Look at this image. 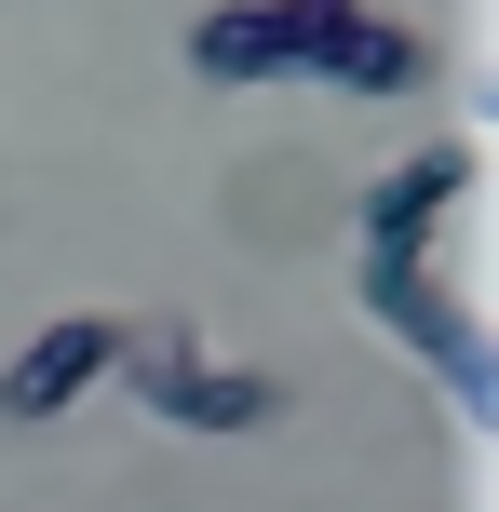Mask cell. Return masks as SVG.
<instances>
[{
    "mask_svg": "<svg viewBox=\"0 0 499 512\" xmlns=\"http://www.w3.org/2000/svg\"><path fill=\"white\" fill-rule=\"evenodd\" d=\"M108 378H122L135 405L162 418V432H270V418H284V378H257V364H216L189 324L122 337V364H108Z\"/></svg>",
    "mask_w": 499,
    "mask_h": 512,
    "instance_id": "3",
    "label": "cell"
},
{
    "mask_svg": "<svg viewBox=\"0 0 499 512\" xmlns=\"http://www.w3.org/2000/svg\"><path fill=\"white\" fill-rule=\"evenodd\" d=\"M459 203H473V149H459V135H432V149H405L392 176L365 189V256H432Z\"/></svg>",
    "mask_w": 499,
    "mask_h": 512,
    "instance_id": "5",
    "label": "cell"
},
{
    "mask_svg": "<svg viewBox=\"0 0 499 512\" xmlns=\"http://www.w3.org/2000/svg\"><path fill=\"white\" fill-rule=\"evenodd\" d=\"M122 337H135V324H108V310H68V324H41V337H27L14 364H0V418H14V432L68 418L81 391H95L108 364H122Z\"/></svg>",
    "mask_w": 499,
    "mask_h": 512,
    "instance_id": "4",
    "label": "cell"
},
{
    "mask_svg": "<svg viewBox=\"0 0 499 512\" xmlns=\"http://www.w3.org/2000/svg\"><path fill=\"white\" fill-rule=\"evenodd\" d=\"M189 81L243 95V81H324V95H419L432 41L378 0H216L189 14Z\"/></svg>",
    "mask_w": 499,
    "mask_h": 512,
    "instance_id": "1",
    "label": "cell"
},
{
    "mask_svg": "<svg viewBox=\"0 0 499 512\" xmlns=\"http://www.w3.org/2000/svg\"><path fill=\"white\" fill-rule=\"evenodd\" d=\"M351 297H365V324H392L405 351L432 364V391H446V405H499V351H486V310L459 297L446 270H432V256H351Z\"/></svg>",
    "mask_w": 499,
    "mask_h": 512,
    "instance_id": "2",
    "label": "cell"
}]
</instances>
